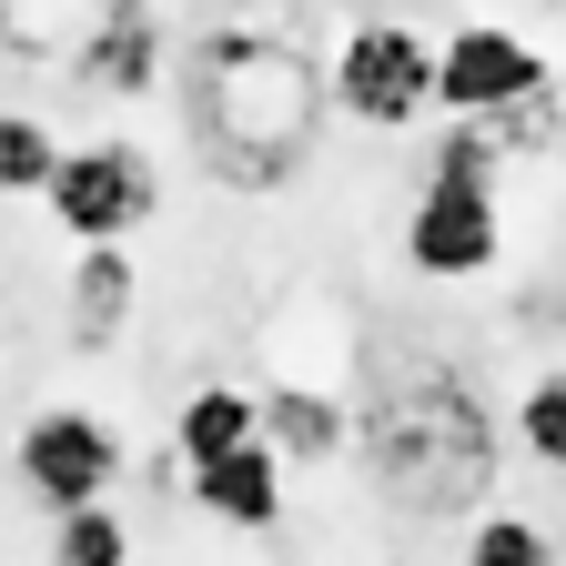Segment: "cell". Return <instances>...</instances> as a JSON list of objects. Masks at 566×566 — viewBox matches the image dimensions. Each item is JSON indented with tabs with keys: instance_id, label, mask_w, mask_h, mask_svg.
Wrapping results in <instances>:
<instances>
[{
	"instance_id": "obj_13",
	"label": "cell",
	"mask_w": 566,
	"mask_h": 566,
	"mask_svg": "<svg viewBox=\"0 0 566 566\" xmlns=\"http://www.w3.org/2000/svg\"><path fill=\"white\" fill-rule=\"evenodd\" d=\"M102 21H112V0H0V61L71 71V51H82Z\"/></svg>"
},
{
	"instance_id": "obj_14",
	"label": "cell",
	"mask_w": 566,
	"mask_h": 566,
	"mask_svg": "<svg viewBox=\"0 0 566 566\" xmlns=\"http://www.w3.org/2000/svg\"><path fill=\"white\" fill-rule=\"evenodd\" d=\"M61 172V132L21 102H0V202H41Z\"/></svg>"
},
{
	"instance_id": "obj_12",
	"label": "cell",
	"mask_w": 566,
	"mask_h": 566,
	"mask_svg": "<svg viewBox=\"0 0 566 566\" xmlns=\"http://www.w3.org/2000/svg\"><path fill=\"white\" fill-rule=\"evenodd\" d=\"M243 446H263V395H253V385H223V375H202V385L172 405V455H182V475L212 465V455H243Z\"/></svg>"
},
{
	"instance_id": "obj_4",
	"label": "cell",
	"mask_w": 566,
	"mask_h": 566,
	"mask_svg": "<svg viewBox=\"0 0 566 566\" xmlns=\"http://www.w3.org/2000/svg\"><path fill=\"white\" fill-rule=\"evenodd\" d=\"M324 92L354 132H415V122H436V41L395 11H365V21L334 31Z\"/></svg>"
},
{
	"instance_id": "obj_16",
	"label": "cell",
	"mask_w": 566,
	"mask_h": 566,
	"mask_svg": "<svg viewBox=\"0 0 566 566\" xmlns=\"http://www.w3.org/2000/svg\"><path fill=\"white\" fill-rule=\"evenodd\" d=\"M455 566H556V536H546L526 506H475V526H465Z\"/></svg>"
},
{
	"instance_id": "obj_17",
	"label": "cell",
	"mask_w": 566,
	"mask_h": 566,
	"mask_svg": "<svg viewBox=\"0 0 566 566\" xmlns=\"http://www.w3.org/2000/svg\"><path fill=\"white\" fill-rule=\"evenodd\" d=\"M51 566H132V516L112 506V495L51 516Z\"/></svg>"
},
{
	"instance_id": "obj_8",
	"label": "cell",
	"mask_w": 566,
	"mask_h": 566,
	"mask_svg": "<svg viewBox=\"0 0 566 566\" xmlns=\"http://www.w3.org/2000/svg\"><path fill=\"white\" fill-rule=\"evenodd\" d=\"M172 31H163V11L153 0H112V21L71 51V71H61V92L71 102H92V112H112V102H153V92H172Z\"/></svg>"
},
{
	"instance_id": "obj_10",
	"label": "cell",
	"mask_w": 566,
	"mask_h": 566,
	"mask_svg": "<svg viewBox=\"0 0 566 566\" xmlns=\"http://www.w3.org/2000/svg\"><path fill=\"white\" fill-rule=\"evenodd\" d=\"M182 506H202L212 526H233V536H273L283 506H294V465H283L273 446H243V455H212L182 475Z\"/></svg>"
},
{
	"instance_id": "obj_2",
	"label": "cell",
	"mask_w": 566,
	"mask_h": 566,
	"mask_svg": "<svg viewBox=\"0 0 566 566\" xmlns=\"http://www.w3.org/2000/svg\"><path fill=\"white\" fill-rule=\"evenodd\" d=\"M354 465L395 516H465L495 495V415L446 354H365L354 365Z\"/></svg>"
},
{
	"instance_id": "obj_1",
	"label": "cell",
	"mask_w": 566,
	"mask_h": 566,
	"mask_svg": "<svg viewBox=\"0 0 566 566\" xmlns=\"http://www.w3.org/2000/svg\"><path fill=\"white\" fill-rule=\"evenodd\" d=\"M172 82H182V132L212 182L233 192H273L314 163V142L334 122L324 92V51L304 41L294 11H212L192 21V41L172 51Z\"/></svg>"
},
{
	"instance_id": "obj_9",
	"label": "cell",
	"mask_w": 566,
	"mask_h": 566,
	"mask_svg": "<svg viewBox=\"0 0 566 566\" xmlns=\"http://www.w3.org/2000/svg\"><path fill=\"white\" fill-rule=\"evenodd\" d=\"M263 446L283 465H334L354 455V375H283L263 385Z\"/></svg>"
},
{
	"instance_id": "obj_3",
	"label": "cell",
	"mask_w": 566,
	"mask_h": 566,
	"mask_svg": "<svg viewBox=\"0 0 566 566\" xmlns=\"http://www.w3.org/2000/svg\"><path fill=\"white\" fill-rule=\"evenodd\" d=\"M495 142L485 122H455L436 142V163H424L415 202H405V273L424 283H485L506 263V202H495Z\"/></svg>"
},
{
	"instance_id": "obj_11",
	"label": "cell",
	"mask_w": 566,
	"mask_h": 566,
	"mask_svg": "<svg viewBox=\"0 0 566 566\" xmlns=\"http://www.w3.org/2000/svg\"><path fill=\"white\" fill-rule=\"evenodd\" d=\"M142 314V273H132V243H82L71 253V283H61V334L82 354H112Z\"/></svg>"
},
{
	"instance_id": "obj_15",
	"label": "cell",
	"mask_w": 566,
	"mask_h": 566,
	"mask_svg": "<svg viewBox=\"0 0 566 566\" xmlns=\"http://www.w3.org/2000/svg\"><path fill=\"white\" fill-rule=\"evenodd\" d=\"M506 436L526 446V465H546V475H566V365H546V375H526V395L506 405Z\"/></svg>"
},
{
	"instance_id": "obj_5",
	"label": "cell",
	"mask_w": 566,
	"mask_h": 566,
	"mask_svg": "<svg viewBox=\"0 0 566 566\" xmlns=\"http://www.w3.org/2000/svg\"><path fill=\"white\" fill-rule=\"evenodd\" d=\"M41 212H51V223H61L71 243H132V233L163 212V163L142 153L132 132L61 142V172H51Z\"/></svg>"
},
{
	"instance_id": "obj_6",
	"label": "cell",
	"mask_w": 566,
	"mask_h": 566,
	"mask_svg": "<svg viewBox=\"0 0 566 566\" xmlns=\"http://www.w3.org/2000/svg\"><path fill=\"white\" fill-rule=\"evenodd\" d=\"M132 446H122V424L102 405H41L21 424V446H11V475L31 495V516H71V506H102V495L122 485Z\"/></svg>"
},
{
	"instance_id": "obj_7",
	"label": "cell",
	"mask_w": 566,
	"mask_h": 566,
	"mask_svg": "<svg viewBox=\"0 0 566 566\" xmlns=\"http://www.w3.org/2000/svg\"><path fill=\"white\" fill-rule=\"evenodd\" d=\"M546 82H556L546 51H536L526 31H506V21H455V31L436 41V112H446V122H495V112L536 102Z\"/></svg>"
}]
</instances>
